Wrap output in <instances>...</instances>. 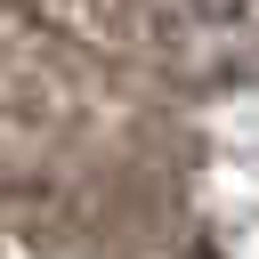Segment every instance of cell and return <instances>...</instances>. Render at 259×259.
<instances>
[{
	"label": "cell",
	"mask_w": 259,
	"mask_h": 259,
	"mask_svg": "<svg viewBox=\"0 0 259 259\" xmlns=\"http://www.w3.org/2000/svg\"><path fill=\"white\" fill-rule=\"evenodd\" d=\"M194 8H202V16H243L251 0H194Z\"/></svg>",
	"instance_id": "1"
}]
</instances>
